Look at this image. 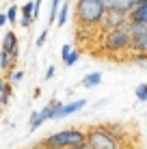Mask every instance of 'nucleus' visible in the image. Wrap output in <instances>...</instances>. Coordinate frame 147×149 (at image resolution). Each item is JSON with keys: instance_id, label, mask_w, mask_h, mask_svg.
Instances as JSON below:
<instances>
[{"instance_id": "0eeeda50", "label": "nucleus", "mask_w": 147, "mask_h": 149, "mask_svg": "<svg viewBox=\"0 0 147 149\" xmlns=\"http://www.w3.org/2000/svg\"><path fill=\"white\" fill-rule=\"evenodd\" d=\"M102 4L106 7V11H121V13H130L136 7V0H102Z\"/></svg>"}, {"instance_id": "6ab92c4d", "label": "nucleus", "mask_w": 147, "mask_h": 149, "mask_svg": "<svg viewBox=\"0 0 147 149\" xmlns=\"http://www.w3.org/2000/svg\"><path fill=\"white\" fill-rule=\"evenodd\" d=\"M4 13H7L9 24H15V19H17V13H20V7H15V4H13V7H9Z\"/></svg>"}, {"instance_id": "2eb2a0df", "label": "nucleus", "mask_w": 147, "mask_h": 149, "mask_svg": "<svg viewBox=\"0 0 147 149\" xmlns=\"http://www.w3.org/2000/svg\"><path fill=\"white\" fill-rule=\"evenodd\" d=\"M61 4H63V0H52V7H50V22H48V26H50V24H56V17H59V9H61Z\"/></svg>"}, {"instance_id": "4468645a", "label": "nucleus", "mask_w": 147, "mask_h": 149, "mask_svg": "<svg viewBox=\"0 0 147 149\" xmlns=\"http://www.w3.org/2000/svg\"><path fill=\"white\" fill-rule=\"evenodd\" d=\"M41 125H43V119H41V115H39V110H33V112H30V119H28V130L35 132L37 127H41Z\"/></svg>"}, {"instance_id": "412c9836", "label": "nucleus", "mask_w": 147, "mask_h": 149, "mask_svg": "<svg viewBox=\"0 0 147 149\" xmlns=\"http://www.w3.org/2000/svg\"><path fill=\"white\" fill-rule=\"evenodd\" d=\"M45 39H48V28H43L41 33H39V37H37V41H35V45H37V48H41V45L45 43Z\"/></svg>"}, {"instance_id": "cd10ccee", "label": "nucleus", "mask_w": 147, "mask_h": 149, "mask_svg": "<svg viewBox=\"0 0 147 149\" xmlns=\"http://www.w3.org/2000/svg\"><path fill=\"white\" fill-rule=\"evenodd\" d=\"M0 48H2V41H0Z\"/></svg>"}, {"instance_id": "9b49d317", "label": "nucleus", "mask_w": 147, "mask_h": 149, "mask_svg": "<svg viewBox=\"0 0 147 149\" xmlns=\"http://www.w3.org/2000/svg\"><path fill=\"white\" fill-rule=\"evenodd\" d=\"M128 22L132 24H147V4H136L128 13Z\"/></svg>"}, {"instance_id": "ddd939ff", "label": "nucleus", "mask_w": 147, "mask_h": 149, "mask_svg": "<svg viewBox=\"0 0 147 149\" xmlns=\"http://www.w3.org/2000/svg\"><path fill=\"white\" fill-rule=\"evenodd\" d=\"M102 82V74L100 71H91V74L82 76V80H80V84L84 86V89H95V86Z\"/></svg>"}, {"instance_id": "f03ea898", "label": "nucleus", "mask_w": 147, "mask_h": 149, "mask_svg": "<svg viewBox=\"0 0 147 149\" xmlns=\"http://www.w3.org/2000/svg\"><path fill=\"white\" fill-rule=\"evenodd\" d=\"M106 7L102 0H76V22L82 28H102Z\"/></svg>"}, {"instance_id": "aec40b11", "label": "nucleus", "mask_w": 147, "mask_h": 149, "mask_svg": "<svg viewBox=\"0 0 147 149\" xmlns=\"http://www.w3.org/2000/svg\"><path fill=\"white\" fill-rule=\"evenodd\" d=\"M22 78H24V71H13L11 76H9V82H11V84H17V82H22Z\"/></svg>"}, {"instance_id": "6e6552de", "label": "nucleus", "mask_w": 147, "mask_h": 149, "mask_svg": "<svg viewBox=\"0 0 147 149\" xmlns=\"http://www.w3.org/2000/svg\"><path fill=\"white\" fill-rule=\"evenodd\" d=\"M0 41H2V48L0 50H4V52H9L13 58H17V54H20V50H17V35H15L13 30H7V35H4Z\"/></svg>"}, {"instance_id": "a878e982", "label": "nucleus", "mask_w": 147, "mask_h": 149, "mask_svg": "<svg viewBox=\"0 0 147 149\" xmlns=\"http://www.w3.org/2000/svg\"><path fill=\"white\" fill-rule=\"evenodd\" d=\"M117 149H132V147H128V145H119Z\"/></svg>"}, {"instance_id": "f257e3e1", "label": "nucleus", "mask_w": 147, "mask_h": 149, "mask_svg": "<svg viewBox=\"0 0 147 149\" xmlns=\"http://www.w3.org/2000/svg\"><path fill=\"white\" fill-rule=\"evenodd\" d=\"M39 149H84L87 147V132L80 127H65L54 134L45 136L37 143Z\"/></svg>"}, {"instance_id": "393cba45", "label": "nucleus", "mask_w": 147, "mask_h": 149, "mask_svg": "<svg viewBox=\"0 0 147 149\" xmlns=\"http://www.w3.org/2000/svg\"><path fill=\"white\" fill-rule=\"evenodd\" d=\"M7 102H9V97H4L2 93H0V106H4V104H7Z\"/></svg>"}, {"instance_id": "bb28decb", "label": "nucleus", "mask_w": 147, "mask_h": 149, "mask_svg": "<svg viewBox=\"0 0 147 149\" xmlns=\"http://www.w3.org/2000/svg\"><path fill=\"white\" fill-rule=\"evenodd\" d=\"M136 4H147V0H136Z\"/></svg>"}, {"instance_id": "4be33fe9", "label": "nucleus", "mask_w": 147, "mask_h": 149, "mask_svg": "<svg viewBox=\"0 0 147 149\" xmlns=\"http://www.w3.org/2000/svg\"><path fill=\"white\" fill-rule=\"evenodd\" d=\"M72 50H74V48H72V43H65L63 48H61V61H63V58H67Z\"/></svg>"}, {"instance_id": "9d476101", "label": "nucleus", "mask_w": 147, "mask_h": 149, "mask_svg": "<svg viewBox=\"0 0 147 149\" xmlns=\"http://www.w3.org/2000/svg\"><path fill=\"white\" fill-rule=\"evenodd\" d=\"M22 11V19H20V26L22 28H28L33 26V13H35V0H26V2L20 7Z\"/></svg>"}, {"instance_id": "20e7f679", "label": "nucleus", "mask_w": 147, "mask_h": 149, "mask_svg": "<svg viewBox=\"0 0 147 149\" xmlns=\"http://www.w3.org/2000/svg\"><path fill=\"white\" fill-rule=\"evenodd\" d=\"M84 132H87V147L89 149H117L119 147V143L104 130V125H91Z\"/></svg>"}, {"instance_id": "a211bd4d", "label": "nucleus", "mask_w": 147, "mask_h": 149, "mask_svg": "<svg viewBox=\"0 0 147 149\" xmlns=\"http://www.w3.org/2000/svg\"><path fill=\"white\" fill-rule=\"evenodd\" d=\"M67 11H69V7H67V0H65V4H61V9H59L56 26H63V24H65V19H67Z\"/></svg>"}, {"instance_id": "f3484780", "label": "nucleus", "mask_w": 147, "mask_h": 149, "mask_svg": "<svg viewBox=\"0 0 147 149\" xmlns=\"http://www.w3.org/2000/svg\"><path fill=\"white\" fill-rule=\"evenodd\" d=\"M78 58H80V52H78V50H72L67 58H63V65H65V67H74V65L78 63Z\"/></svg>"}, {"instance_id": "f8f14e48", "label": "nucleus", "mask_w": 147, "mask_h": 149, "mask_svg": "<svg viewBox=\"0 0 147 149\" xmlns=\"http://www.w3.org/2000/svg\"><path fill=\"white\" fill-rule=\"evenodd\" d=\"M63 104V102H59V100H50L48 104L43 106L41 110H39V115H41V119H43V123L45 121H50V119H54V112H56V108Z\"/></svg>"}, {"instance_id": "b1692460", "label": "nucleus", "mask_w": 147, "mask_h": 149, "mask_svg": "<svg viewBox=\"0 0 147 149\" xmlns=\"http://www.w3.org/2000/svg\"><path fill=\"white\" fill-rule=\"evenodd\" d=\"M9 19H7V13H0V26H4Z\"/></svg>"}, {"instance_id": "39448f33", "label": "nucleus", "mask_w": 147, "mask_h": 149, "mask_svg": "<svg viewBox=\"0 0 147 149\" xmlns=\"http://www.w3.org/2000/svg\"><path fill=\"white\" fill-rule=\"evenodd\" d=\"M128 24V13H121V11H106L104 15V22H102V30L108 33V30L121 28Z\"/></svg>"}, {"instance_id": "1a4fd4ad", "label": "nucleus", "mask_w": 147, "mask_h": 149, "mask_svg": "<svg viewBox=\"0 0 147 149\" xmlns=\"http://www.w3.org/2000/svg\"><path fill=\"white\" fill-rule=\"evenodd\" d=\"M130 54H147V30L132 37V41H130Z\"/></svg>"}, {"instance_id": "dca6fc26", "label": "nucleus", "mask_w": 147, "mask_h": 149, "mask_svg": "<svg viewBox=\"0 0 147 149\" xmlns=\"http://www.w3.org/2000/svg\"><path fill=\"white\" fill-rule=\"evenodd\" d=\"M134 95L139 102H147V82H141L139 86L134 89Z\"/></svg>"}, {"instance_id": "7ed1b4c3", "label": "nucleus", "mask_w": 147, "mask_h": 149, "mask_svg": "<svg viewBox=\"0 0 147 149\" xmlns=\"http://www.w3.org/2000/svg\"><path fill=\"white\" fill-rule=\"evenodd\" d=\"M130 37L128 33V24L121 28H115V30H108L104 33V39H102V50L108 54H123V52H130Z\"/></svg>"}, {"instance_id": "5701e85b", "label": "nucleus", "mask_w": 147, "mask_h": 149, "mask_svg": "<svg viewBox=\"0 0 147 149\" xmlns=\"http://www.w3.org/2000/svg\"><path fill=\"white\" fill-rule=\"evenodd\" d=\"M54 74H56V67H54V65H48V69H45V76H43V78H45V80H52Z\"/></svg>"}, {"instance_id": "423d86ee", "label": "nucleus", "mask_w": 147, "mask_h": 149, "mask_svg": "<svg viewBox=\"0 0 147 149\" xmlns=\"http://www.w3.org/2000/svg\"><path fill=\"white\" fill-rule=\"evenodd\" d=\"M84 106H87V100H72V102H67V104H61L56 112H54V119H63V117H69V115H74V112H78V110H82Z\"/></svg>"}]
</instances>
